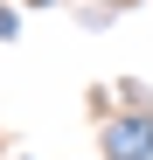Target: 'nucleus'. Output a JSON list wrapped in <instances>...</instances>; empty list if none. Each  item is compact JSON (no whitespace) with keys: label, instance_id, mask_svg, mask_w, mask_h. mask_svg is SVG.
<instances>
[{"label":"nucleus","instance_id":"obj_1","mask_svg":"<svg viewBox=\"0 0 153 160\" xmlns=\"http://www.w3.org/2000/svg\"><path fill=\"white\" fill-rule=\"evenodd\" d=\"M153 153V125L132 118V125H111V160H146Z\"/></svg>","mask_w":153,"mask_h":160}]
</instances>
